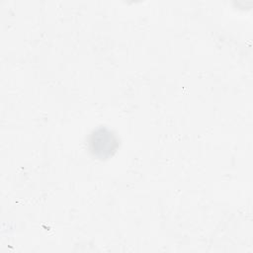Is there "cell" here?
<instances>
[{
    "label": "cell",
    "instance_id": "obj_1",
    "mask_svg": "<svg viewBox=\"0 0 253 253\" xmlns=\"http://www.w3.org/2000/svg\"><path fill=\"white\" fill-rule=\"evenodd\" d=\"M117 139L112 132L106 128H98L90 138V149L94 155L107 157L117 148Z\"/></svg>",
    "mask_w": 253,
    "mask_h": 253
}]
</instances>
